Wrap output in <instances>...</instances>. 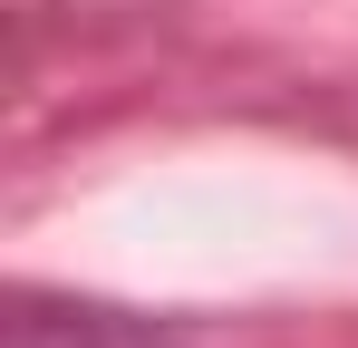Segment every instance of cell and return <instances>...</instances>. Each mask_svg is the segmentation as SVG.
Masks as SVG:
<instances>
[{"label":"cell","instance_id":"6da1fadb","mask_svg":"<svg viewBox=\"0 0 358 348\" xmlns=\"http://www.w3.org/2000/svg\"><path fill=\"white\" fill-rule=\"evenodd\" d=\"M10 348H194L184 319L126 310V300H87V290H10Z\"/></svg>","mask_w":358,"mask_h":348}]
</instances>
